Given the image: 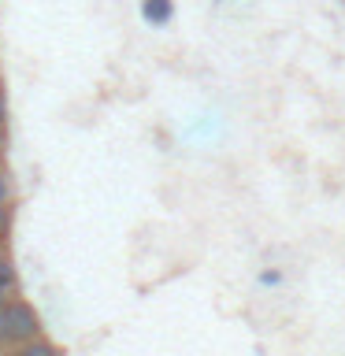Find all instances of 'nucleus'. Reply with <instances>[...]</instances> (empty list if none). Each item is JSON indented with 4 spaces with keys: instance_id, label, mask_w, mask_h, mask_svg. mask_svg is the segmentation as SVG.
Here are the masks:
<instances>
[{
    "instance_id": "0eeeda50",
    "label": "nucleus",
    "mask_w": 345,
    "mask_h": 356,
    "mask_svg": "<svg viewBox=\"0 0 345 356\" xmlns=\"http://www.w3.org/2000/svg\"><path fill=\"white\" fill-rule=\"evenodd\" d=\"M278 278H282V275H278V271H264V278H260V282H267V286H275Z\"/></svg>"
},
{
    "instance_id": "f257e3e1",
    "label": "nucleus",
    "mask_w": 345,
    "mask_h": 356,
    "mask_svg": "<svg viewBox=\"0 0 345 356\" xmlns=\"http://www.w3.org/2000/svg\"><path fill=\"white\" fill-rule=\"evenodd\" d=\"M141 15H145V22H152V26H163V22H171L175 4L171 0H141Z\"/></svg>"
},
{
    "instance_id": "9d476101",
    "label": "nucleus",
    "mask_w": 345,
    "mask_h": 356,
    "mask_svg": "<svg viewBox=\"0 0 345 356\" xmlns=\"http://www.w3.org/2000/svg\"><path fill=\"white\" fill-rule=\"evenodd\" d=\"M0 356H22V353H19V349H11V353H0Z\"/></svg>"
},
{
    "instance_id": "39448f33",
    "label": "nucleus",
    "mask_w": 345,
    "mask_h": 356,
    "mask_svg": "<svg viewBox=\"0 0 345 356\" xmlns=\"http://www.w3.org/2000/svg\"><path fill=\"white\" fill-rule=\"evenodd\" d=\"M11 234V204H0V241H8Z\"/></svg>"
},
{
    "instance_id": "423d86ee",
    "label": "nucleus",
    "mask_w": 345,
    "mask_h": 356,
    "mask_svg": "<svg viewBox=\"0 0 345 356\" xmlns=\"http://www.w3.org/2000/svg\"><path fill=\"white\" fill-rule=\"evenodd\" d=\"M0 204H11V178L4 167H0Z\"/></svg>"
},
{
    "instance_id": "1a4fd4ad",
    "label": "nucleus",
    "mask_w": 345,
    "mask_h": 356,
    "mask_svg": "<svg viewBox=\"0 0 345 356\" xmlns=\"http://www.w3.org/2000/svg\"><path fill=\"white\" fill-rule=\"evenodd\" d=\"M0 119H8V104H4V89H0Z\"/></svg>"
},
{
    "instance_id": "20e7f679",
    "label": "nucleus",
    "mask_w": 345,
    "mask_h": 356,
    "mask_svg": "<svg viewBox=\"0 0 345 356\" xmlns=\"http://www.w3.org/2000/svg\"><path fill=\"white\" fill-rule=\"evenodd\" d=\"M11 275H15V264H11L8 241H0V278H11Z\"/></svg>"
},
{
    "instance_id": "f03ea898",
    "label": "nucleus",
    "mask_w": 345,
    "mask_h": 356,
    "mask_svg": "<svg viewBox=\"0 0 345 356\" xmlns=\"http://www.w3.org/2000/svg\"><path fill=\"white\" fill-rule=\"evenodd\" d=\"M19 353H22V356H63L49 338H33V341H26V345H19Z\"/></svg>"
},
{
    "instance_id": "7ed1b4c3",
    "label": "nucleus",
    "mask_w": 345,
    "mask_h": 356,
    "mask_svg": "<svg viewBox=\"0 0 345 356\" xmlns=\"http://www.w3.org/2000/svg\"><path fill=\"white\" fill-rule=\"evenodd\" d=\"M11 300H19V275L11 278H0V308L11 305Z\"/></svg>"
},
{
    "instance_id": "6e6552de",
    "label": "nucleus",
    "mask_w": 345,
    "mask_h": 356,
    "mask_svg": "<svg viewBox=\"0 0 345 356\" xmlns=\"http://www.w3.org/2000/svg\"><path fill=\"white\" fill-rule=\"evenodd\" d=\"M8 145V119H0V149Z\"/></svg>"
}]
</instances>
